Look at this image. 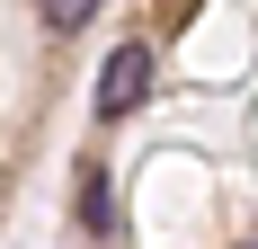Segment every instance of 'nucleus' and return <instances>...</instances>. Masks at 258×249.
Returning a JSON list of instances; mask_svg holds the SVG:
<instances>
[{
    "label": "nucleus",
    "instance_id": "f257e3e1",
    "mask_svg": "<svg viewBox=\"0 0 258 249\" xmlns=\"http://www.w3.org/2000/svg\"><path fill=\"white\" fill-rule=\"evenodd\" d=\"M152 98V45H116L98 72V116H134Z\"/></svg>",
    "mask_w": 258,
    "mask_h": 249
},
{
    "label": "nucleus",
    "instance_id": "f03ea898",
    "mask_svg": "<svg viewBox=\"0 0 258 249\" xmlns=\"http://www.w3.org/2000/svg\"><path fill=\"white\" fill-rule=\"evenodd\" d=\"M80 223H89V231H116V196H107V178L80 187Z\"/></svg>",
    "mask_w": 258,
    "mask_h": 249
},
{
    "label": "nucleus",
    "instance_id": "20e7f679",
    "mask_svg": "<svg viewBox=\"0 0 258 249\" xmlns=\"http://www.w3.org/2000/svg\"><path fill=\"white\" fill-rule=\"evenodd\" d=\"M240 249H258V231H249V240H240Z\"/></svg>",
    "mask_w": 258,
    "mask_h": 249
},
{
    "label": "nucleus",
    "instance_id": "7ed1b4c3",
    "mask_svg": "<svg viewBox=\"0 0 258 249\" xmlns=\"http://www.w3.org/2000/svg\"><path fill=\"white\" fill-rule=\"evenodd\" d=\"M98 18V0H45V27L53 36H72V27H89Z\"/></svg>",
    "mask_w": 258,
    "mask_h": 249
}]
</instances>
